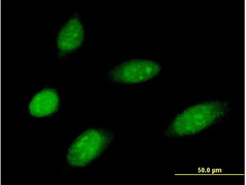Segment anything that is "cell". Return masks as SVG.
Masks as SVG:
<instances>
[{
  "label": "cell",
  "instance_id": "cell-1",
  "mask_svg": "<svg viewBox=\"0 0 246 185\" xmlns=\"http://www.w3.org/2000/svg\"><path fill=\"white\" fill-rule=\"evenodd\" d=\"M111 140L107 133L101 130H88L78 137L69 148L67 158L71 165L85 166L98 156Z\"/></svg>",
  "mask_w": 246,
  "mask_h": 185
},
{
  "label": "cell",
  "instance_id": "cell-4",
  "mask_svg": "<svg viewBox=\"0 0 246 185\" xmlns=\"http://www.w3.org/2000/svg\"><path fill=\"white\" fill-rule=\"evenodd\" d=\"M84 37V30L79 20L71 19L62 27L58 37V46L62 52L69 51L78 48Z\"/></svg>",
  "mask_w": 246,
  "mask_h": 185
},
{
  "label": "cell",
  "instance_id": "cell-2",
  "mask_svg": "<svg viewBox=\"0 0 246 185\" xmlns=\"http://www.w3.org/2000/svg\"><path fill=\"white\" fill-rule=\"evenodd\" d=\"M225 108L224 104L217 102L193 106L177 117L172 124V128L180 130L203 127L222 114Z\"/></svg>",
  "mask_w": 246,
  "mask_h": 185
},
{
  "label": "cell",
  "instance_id": "cell-5",
  "mask_svg": "<svg viewBox=\"0 0 246 185\" xmlns=\"http://www.w3.org/2000/svg\"><path fill=\"white\" fill-rule=\"evenodd\" d=\"M59 99L56 92L52 89H47L37 94L31 100L29 106L31 114L36 117L50 115L57 110Z\"/></svg>",
  "mask_w": 246,
  "mask_h": 185
},
{
  "label": "cell",
  "instance_id": "cell-3",
  "mask_svg": "<svg viewBox=\"0 0 246 185\" xmlns=\"http://www.w3.org/2000/svg\"><path fill=\"white\" fill-rule=\"evenodd\" d=\"M161 68L150 60H133L120 64L113 69L109 76L115 82L136 83L145 81L156 76Z\"/></svg>",
  "mask_w": 246,
  "mask_h": 185
}]
</instances>
